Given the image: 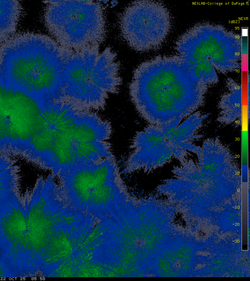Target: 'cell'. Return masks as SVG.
Returning a JSON list of instances; mask_svg holds the SVG:
<instances>
[{
  "label": "cell",
  "instance_id": "6da1fadb",
  "mask_svg": "<svg viewBox=\"0 0 250 281\" xmlns=\"http://www.w3.org/2000/svg\"><path fill=\"white\" fill-rule=\"evenodd\" d=\"M208 85L177 55L143 62L129 85L131 100L149 124L182 121L202 106Z\"/></svg>",
  "mask_w": 250,
  "mask_h": 281
},
{
  "label": "cell",
  "instance_id": "7a4b0ae2",
  "mask_svg": "<svg viewBox=\"0 0 250 281\" xmlns=\"http://www.w3.org/2000/svg\"><path fill=\"white\" fill-rule=\"evenodd\" d=\"M63 49L44 34L14 35L0 45V81L42 101L63 99Z\"/></svg>",
  "mask_w": 250,
  "mask_h": 281
},
{
  "label": "cell",
  "instance_id": "3957f363",
  "mask_svg": "<svg viewBox=\"0 0 250 281\" xmlns=\"http://www.w3.org/2000/svg\"><path fill=\"white\" fill-rule=\"evenodd\" d=\"M56 177L62 201L73 210L99 220H117L134 207L115 158L74 167Z\"/></svg>",
  "mask_w": 250,
  "mask_h": 281
},
{
  "label": "cell",
  "instance_id": "277c9868",
  "mask_svg": "<svg viewBox=\"0 0 250 281\" xmlns=\"http://www.w3.org/2000/svg\"><path fill=\"white\" fill-rule=\"evenodd\" d=\"M63 49L62 98L88 110L104 109L122 83L116 54L110 47L100 50L99 46Z\"/></svg>",
  "mask_w": 250,
  "mask_h": 281
},
{
  "label": "cell",
  "instance_id": "5b68a950",
  "mask_svg": "<svg viewBox=\"0 0 250 281\" xmlns=\"http://www.w3.org/2000/svg\"><path fill=\"white\" fill-rule=\"evenodd\" d=\"M208 116V113L198 111L182 121L149 124L137 132L131 142L125 172L131 173L143 170L149 172L174 159L181 162L189 158L191 152L200 158L202 147L194 141L202 137L198 133Z\"/></svg>",
  "mask_w": 250,
  "mask_h": 281
},
{
  "label": "cell",
  "instance_id": "8992f818",
  "mask_svg": "<svg viewBox=\"0 0 250 281\" xmlns=\"http://www.w3.org/2000/svg\"><path fill=\"white\" fill-rule=\"evenodd\" d=\"M175 47L178 55L208 86L218 82L216 71L227 73L240 67L241 38L219 24L194 25L179 37Z\"/></svg>",
  "mask_w": 250,
  "mask_h": 281
},
{
  "label": "cell",
  "instance_id": "52a82bcc",
  "mask_svg": "<svg viewBox=\"0 0 250 281\" xmlns=\"http://www.w3.org/2000/svg\"><path fill=\"white\" fill-rule=\"evenodd\" d=\"M45 26L56 41L71 51L100 46L106 29L104 7L93 0L46 1Z\"/></svg>",
  "mask_w": 250,
  "mask_h": 281
},
{
  "label": "cell",
  "instance_id": "ba28073f",
  "mask_svg": "<svg viewBox=\"0 0 250 281\" xmlns=\"http://www.w3.org/2000/svg\"><path fill=\"white\" fill-rule=\"evenodd\" d=\"M63 202L52 176L40 178L26 199V235L21 260V278L39 274L42 256L60 220Z\"/></svg>",
  "mask_w": 250,
  "mask_h": 281
},
{
  "label": "cell",
  "instance_id": "9c48e42d",
  "mask_svg": "<svg viewBox=\"0 0 250 281\" xmlns=\"http://www.w3.org/2000/svg\"><path fill=\"white\" fill-rule=\"evenodd\" d=\"M43 102L0 81V154L23 156L40 126Z\"/></svg>",
  "mask_w": 250,
  "mask_h": 281
},
{
  "label": "cell",
  "instance_id": "30bf717a",
  "mask_svg": "<svg viewBox=\"0 0 250 281\" xmlns=\"http://www.w3.org/2000/svg\"><path fill=\"white\" fill-rule=\"evenodd\" d=\"M167 7L160 2L139 0L125 8L119 18L122 36L129 46L139 52L158 49L171 30Z\"/></svg>",
  "mask_w": 250,
  "mask_h": 281
},
{
  "label": "cell",
  "instance_id": "8fae6325",
  "mask_svg": "<svg viewBox=\"0 0 250 281\" xmlns=\"http://www.w3.org/2000/svg\"><path fill=\"white\" fill-rule=\"evenodd\" d=\"M26 229V199L21 195L0 206V258L12 268L19 278Z\"/></svg>",
  "mask_w": 250,
  "mask_h": 281
},
{
  "label": "cell",
  "instance_id": "7c38bea8",
  "mask_svg": "<svg viewBox=\"0 0 250 281\" xmlns=\"http://www.w3.org/2000/svg\"><path fill=\"white\" fill-rule=\"evenodd\" d=\"M62 99L43 102L40 126L23 155L27 160L49 170L55 131L62 106Z\"/></svg>",
  "mask_w": 250,
  "mask_h": 281
},
{
  "label": "cell",
  "instance_id": "4fadbf2b",
  "mask_svg": "<svg viewBox=\"0 0 250 281\" xmlns=\"http://www.w3.org/2000/svg\"><path fill=\"white\" fill-rule=\"evenodd\" d=\"M228 90L222 95L218 104L217 121L223 125H230L237 121L242 116V87L236 81L227 82Z\"/></svg>",
  "mask_w": 250,
  "mask_h": 281
},
{
  "label": "cell",
  "instance_id": "5bb4252c",
  "mask_svg": "<svg viewBox=\"0 0 250 281\" xmlns=\"http://www.w3.org/2000/svg\"><path fill=\"white\" fill-rule=\"evenodd\" d=\"M19 167L9 155L0 154V206L21 196Z\"/></svg>",
  "mask_w": 250,
  "mask_h": 281
},
{
  "label": "cell",
  "instance_id": "9a60e30c",
  "mask_svg": "<svg viewBox=\"0 0 250 281\" xmlns=\"http://www.w3.org/2000/svg\"><path fill=\"white\" fill-rule=\"evenodd\" d=\"M22 12L19 1L0 0V43L14 35L16 31Z\"/></svg>",
  "mask_w": 250,
  "mask_h": 281
},
{
  "label": "cell",
  "instance_id": "2e32d148",
  "mask_svg": "<svg viewBox=\"0 0 250 281\" xmlns=\"http://www.w3.org/2000/svg\"><path fill=\"white\" fill-rule=\"evenodd\" d=\"M0 278H19L12 268L0 258Z\"/></svg>",
  "mask_w": 250,
  "mask_h": 281
}]
</instances>
